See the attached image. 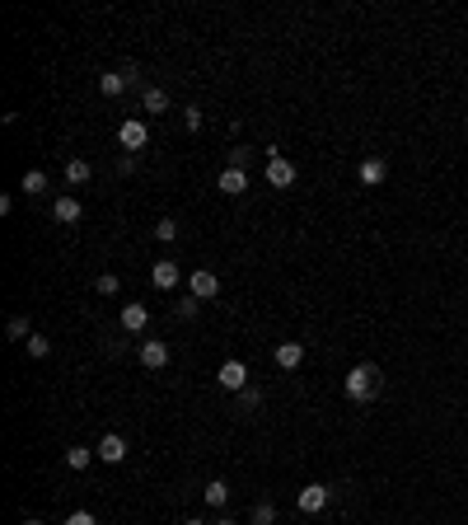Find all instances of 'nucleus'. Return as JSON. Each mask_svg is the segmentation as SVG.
I'll return each mask as SVG.
<instances>
[{
  "label": "nucleus",
  "mask_w": 468,
  "mask_h": 525,
  "mask_svg": "<svg viewBox=\"0 0 468 525\" xmlns=\"http://www.w3.org/2000/svg\"><path fill=\"white\" fill-rule=\"evenodd\" d=\"M272 521H277V506H272V502H257L253 506V525H272Z\"/></svg>",
  "instance_id": "a878e982"
},
{
  "label": "nucleus",
  "mask_w": 468,
  "mask_h": 525,
  "mask_svg": "<svg viewBox=\"0 0 468 525\" xmlns=\"http://www.w3.org/2000/svg\"><path fill=\"white\" fill-rule=\"evenodd\" d=\"M328 497H333V492H328V483H304L300 497H295V506H300L304 516H319V511L328 506Z\"/></svg>",
  "instance_id": "20e7f679"
},
{
  "label": "nucleus",
  "mask_w": 468,
  "mask_h": 525,
  "mask_svg": "<svg viewBox=\"0 0 468 525\" xmlns=\"http://www.w3.org/2000/svg\"><path fill=\"white\" fill-rule=\"evenodd\" d=\"M99 90H103V99H117V94L132 90V80H127V71H103V76H99Z\"/></svg>",
  "instance_id": "f8f14e48"
},
{
  "label": "nucleus",
  "mask_w": 468,
  "mask_h": 525,
  "mask_svg": "<svg viewBox=\"0 0 468 525\" xmlns=\"http://www.w3.org/2000/svg\"><path fill=\"white\" fill-rule=\"evenodd\" d=\"M155 239H164V244H174V239H179V221H174V216H164V221H155Z\"/></svg>",
  "instance_id": "4be33fe9"
},
{
  "label": "nucleus",
  "mask_w": 468,
  "mask_h": 525,
  "mask_svg": "<svg viewBox=\"0 0 468 525\" xmlns=\"http://www.w3.org/2000/svg\"><path fill=\"white\" fill-rule=\"evenodd\" d=\"M52 216H56L61 225H75V221H80V202H75V197H56V202H52Z\"/></svg>",
  "instance_id": "2eb2a0df"
},
{
  "label": "nucleus",
  "mask_w": 468,
  "mask_h": 525,
  "mask_svg": "<svg viewBox=\"0 0 468 525\" xmlns=\"http://www.w3.org/2000/svg\"><path fill=\"white\" fill-rule=\"evenodd\" d=\"M90 174H94L90 160H66V183H75V188H80V183H90Z\"/></svg>",
  "instance_id": "6ab92c4d"
},
{
  "label": "nucleus",
  "mask_w": 468,
  "mask_h": 525,
  "mask_svg": "<svg viewBox=\"0 0 468 525\" xmlns=\"http://www.w3.org/2000/svg\"><path fill=\"white\" fill-rule=\"evenodd\" d=\"M216 525H239V521H230V516H220V521H216Z\"/></svg>",
  "instance_id": "7c9ffc66"
},
{
  "label": "nucleus",
  "mask_w": 468,
  "mask_h": 525,
  "mask_svg": "<svg viewBox=\"0 0 468 525\" xmlns=\"http://www.w3.org/2000/svg\"><path fill=\"white\" fill-rule=\"evenodd\" d=\"M356 179L366 183V188H379V183L389 179V165H384V160H379V155H366V160H361V165H356Z\"/></svg>",
  "instance_id": "6e6552de"
},
{
  "label": "nucleus",
  "mask_w": 468,
  "mask_h": 525,
  "mask_svg": "<svg viewBox=\"0 0 468 525\" xmlns=\"http://www.w3.org/2000/svg\"><path fill=\"white\" fill-rule=\"evenodd\" d=\"M94 455H99L103 464H122V459H127V441H122L117 432H108L99 446H94Z\"/></svg>",
  "instance_id": "1a4fd4ad"
},
{
  "label": "nucleus",
  "mask_w": 468,
  "mask_h": 525,
  "mask_svg": "<svg viewBox=\"0 0 468 525\" xmlns=\"http://www.w3.org/2000/svg\"><path fill=\"white\" fill-rule=\"evenodd\" d=\"M188 286H192V296H197V301H216V296H220V277H216L211 268H197L188 277Z\"/></svg>",
  "instance_id": "423d86ee"
},
{
  "label": "nucleus",
  "mask_w": 468,
  "mask_h": 525,
  "mask_svg": "<svg viewBox=\"0 0 468 525\" xmlns=\"http://www.w3.org/2000/svg\"><path fill=\"white\" fill-rule=\"evenodd\" d=\"M216 188H220L225 197H239V192H248V174L244 169H225L220 179H216Z\"/></svg>",
  "instance_id": "ddd939ff"
},
{
  "label": "nucleus",
  "mask_w": 468,
  "mask_h": 525,
  "mask_svg": "<svg viewBox=\"0 0 468 525\" xmlns=\"http://www.w3.org/2000/svg\"><path fill=\"white\" fill-rule=\"evenodd\" d=\"M23 525H43V521H38V516H28V521H23Z\"/></svg>",
  "instance_id": "473e14b6"
},
{
  "label": "nucleus",
  "mask_w": 468,
  "mask_h": 525,
  "mask_svg": "<svg viewBox=\"0 0 468 525\" xmlns=\"http://www.w3.org/2000/svg\"><path fill=\"white\" fill-rule=\"evenodd\" d=\"M94 291H99V296H117V291H122V281H117V272H99Z\"/></svg>",
  "instance_id": "5701e85b"
},
{
  "label": "nucleus",
  "mask_w": 468,
  "mask_h": 525,
  "mask_svg": "<svg viewBox=\"0 0 468 525\" xmlns=\"http://www.w3.org/2000/svg\"><path fill=\"white\" fill-rule=\"evenodd\" d=\"M174 310H179V319H192V314L201 310V301H197V296H183V301L174 305Z\"/></svg>",
  "instance_id": "cd10ccee"
},
{
  "label": "nucleus",
  "mask_w": 468,
  "mask_h": 525,
  "mask_svg": "<svg viewBox=\"0 0 468 525\" xmlns=\"http://www.w3.org/2000/svg\"><path fill=\"white\" fill-rule=\"evenodd\" d=\"M216 380H220V390L239 394V390H248V366H244L239 357H230V361H220V370H216Z\"/></svg>",
  "instance_id": "7ed1b4c3"
},
{
  "label": "nucleus",
  "mask_w": 468,
  "mask_h": 525,
  "mask_svg": "<svg viewBox=\"0 0 468 525\" xmlns=\"http://www.w3.org/2000/svg\"><path fill=\"white\" fill-rule=\"evenodd\" d=\"M272 357H277L281 370H300V366H304V343H295V338H290V343H277V352H272Z\"/></svg>",
  "instance_id": "9d476101"
},
{
  "label": "nucleus",
  "mask_w": 468,
  "mask_h": 525,
  "mask_svg": "<svg viewBox=\"0 0 468 525\" xmlns=\"http://www.w3.org/2000/svg\"><path fill=\"white\" fill-rule=\"evenodd\" d=\"M5 333H10L14 343H28V338H33V328H28V319H23V314H14L10 324H5Z\"/></svg>",
  "instance_id": "412c9836"
},
{
  "label": "nucleus",
  "mask_w": 468,
  "mask_h": 525,
  "mask_svg": "<svg viewBox=\"0 0 468 525\" xmlns=\"http://www.w3.org/2000/svg\"><path fill=\"white\" fill-rule=\"evenodd\" d=\"M201 497H206V506H225V502H230V483H225V479H211L206 488H201Z\"/></svg>",
  "instance_id": "f3484780"
},
{
  "label": "nucleus",
  "mask_w": 468,
  "mask_h": 525,
  "mask_svg": "<svg viewBox=\"0 0 468 525\" xmlns=\"http://www.w3.org/2000/svg\"><path fill=\"white\" fill-rule=\"evenodd\" d=\"M47 352H52V343H47L43 333H33V338H28V357H33V361H43Z\"/></svg>",
  "instance_id": "393cba45"
},
{
  "label": "nucleus",
  "mask_w": 468,
  "mask_h": 525,
  "mask_svg": "<svg viewBox=\"0 0 468 525\" xmlns=\"http://www.w3.org/2000/svg\"><path fill=\"white\" fill-rule=\"evenodd\" d=\"M117 141H122L127 155H136V150H145V145H150V127H145L141 118H127V123L117 127Z\"/></svg>",
  "instance_id": "f03ea898"
},
{
  "label": "nucleus",
  "mask_w": 468,
  "mask_h": 525,
  "mask_svg": "<svg viewBox=\"0 0 468 525\" xmlns=\"http://www.w3.org/2000/svg\"><path fill=\"white\" fill-rule=\"evenodd\" d=\"M248 165V145H234L230 150V169H244Z\"/></svg>",
  "instance_id": "c85d7f7f"
},
{
  "label": "nucleus",
  "mask_w": 468,
  "mask_h": 525,
  "mask_svg": "<svg viewBox=\"0 0 468 525\" xmlns=\"http://www.w3.org/2000/svg\"><path fill=\"white\" fill-rule=\"evenodd\" d=\"M66 525H99V521H94L90 511H70V516H66Z\"/></svg>",
  "instance_id": "c756f323"
},
{
  "label": "nucleus",
  "mask_w": 468,
  "mask_h": 525,
  "mask_svg": "<svg viewBox=\"0 0 468 525\" xmlns=\"http://www.w3.org/2000/svg\"><path fill=\"white\" fill-rule=\"evenodd\" d=\"M183 525H206V521H197V516H188V521H183Z\"/></svg>",
  "instance_id": "2f4dec72"
},
{
  "label": "nucleus",
  "mask_w": 468,
  "mask_h": 525,
  "mask_svg": "<svg viewBox=\"0 0 468 525\" xmlns=\"http://www.w3.org/2000/svg\"><path fill=\"white\" fill-rule=\"evenodd\" d=\"M19 188L28 192V197H33V192H43V188H47V174H43V169H28V174L19 179Z\"/></svg>",
  "instance_id": "aec40b11"
},
{
  "label": "nucleus",
  "mask_w": 468,
  "mask_h": 525,
  "mask_svg": "<svg viewBox=\"0 0 468 525\" xmlns=\"http://www.w3.org/2000/svg\"><path fill=\"white\" fill-rule=\"evenodd\" d=\"M342 390H346V399H351V403H370L379 394V366H375V361L351 366V370H346V380H342Z\"/></svg>",
  "instance_id": "f257e3e1"
},
{
  "label": "nucleus",
  "mask_w": 468,
  "mask_h": 525,
  "mask_svg": "<svg viewBox=\"0 0 468 525\" xmlns=\"http://www.w3.org/2000/svg\"><path fill=\"white\" fill-rule=\"evenodd\" d=\"M90 464H94V450H90V446H70V450H66V469L80 474V469H90Z\"/></svg>",
  "instance_id": "a211bd4d"
},
{
  "label": "nucleus",
  "mask_w": 468,
  "mask_h": 525,
  "mask_svg": "<svg viewBox=\"0 0 468 525\" xmlns=\"http://www.w3.org/2000/svg\"><path fill=\"white\" fill-rule=\"evenodd\" d=\"M169 357H174V352H169V343H159V338H145L141 343V366L145 370H164Z\"/></svg>",
  "instance_id": "0eeeda50"
},
{
  "label": "nucleus",
  "mask_w": 468,
  "mask_h": 525,
  "mask_svg": "<svg viewBox=\"0 0 468 525\" xmlns=\"http://www.w3.org/2000/svg\"><path fill=\"white\" fill-rule=\"evenodd\" d=\"M150 281H155L159 291H174L179 286V263H174V258H159L155 268H150Z\"/></svg>",
  "instance_id": "9b49d317"
},
{
  "label": "nucleus",
  "mask_w": 468,
  "mask_h": 525,
  "mask_svg": "<svg viewBox=\"0 0 468 525\" xmlns=\"http://www.w3.org/2000/svg\"><path fill=\"white\" fill-rule=\"evenodd\" d=\"M257 403H262V390H257V385H248V390H239V408H244V413H253Z\"/></svg>",
  "instance_id": "b1692460"
},
{
  "label": "nucleus",
  "mask_w": 468,
  "mask_h": 525,
  "mask_svg": "<svg viewBox=\"0 0 468 525\" xmlns=\"http://www.w3.org/2000/svg\"><path fill=\"white\" fill-rule=\"evenodd\" d=\"M141 108H145V113H169V90H159V85H150V90L141 94Z\"/></svg>",
  "instance_id": "dca6fc26"
},
{
  "label": "nucleus",
  "mask_w": 468,
  "mask_h": 525,
  "mask_svg": "<svg viewBox=\"0 0 468 525\" xmlns=\"http://www.w3.org/2000/svg\"><path fill=\"white\" fill-rule=\"evenodd\" d=\"M295 179H300V169L290 165L286 155H267V183L272 188H295Z\"/></svg>",
  "instance_id": "39448f33"
},
{
  "label": "nucleus",
  "mask_w": 468,
  "mask_h": 525,
  "mask_svg": "<svg viewBox=\"0 0 468 525\" xmlns=\"http://www.w3.org/2000/svg\"><path fill=\"white\" fill-rule=\"evenodd\" d=\"M150 324V310H145L141 301H132V305H122V328L127 333H141V328Z\"/></svg>",
  "instance_id": "4468645a"
},
{
  "label": "nucleus",
  "mask_w": 468,
  "mask_h": 525,
  "mask_svg": "<svg viewBox=\"0 0 468 525\" xmlns=\"http://www.w3.org/2000/svg\"><path fill=\"white\" fill-rule=\"evenodd\" d=\"M183 123H188V132H197V127L206 123V113H201L197 103H188V108H183Z\"/></svg>",
  "instance_id": "bb28decb"
}]
</instances>
